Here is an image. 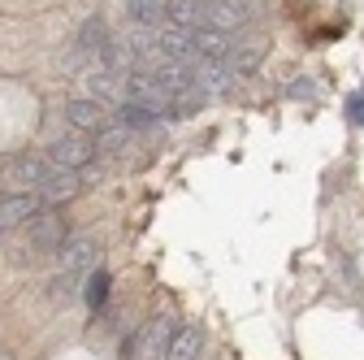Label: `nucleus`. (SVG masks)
I'll use <instances>...</instances> for the list:
<instances>
[{
  "instance_id": "obj_13",
  "label": "nucleus",
  "mask_w": 364,
  "mask_h": 360,
  "mask_svg": "<svg viewBox=\"0 0 364 360\" xmlns=\"http://www.w3.org/2000/svg\"><path fill=\"white\" fill-rule=\"evenodd\" d=\"M109 287H113V278L105 274V269H96V274H87L82 300H87V308H91V312H100V308L109 304Z\"/></svg>"
},
{
  "instance_id": "obj_15",
  "label": "nucleus",
  "mask_w": 364,
  "mask_h": 360,
  "mask_svg": "<svg viewBox=\"0 0 364 360\" xmlns=\"http://www.w3.org/2000/svg\"><path fill=\"white\" fill-rule=\"evenodd\" d=\"M347 122L351 126H364V96H351L347 100Z\"/></svg>"
},
{
  "instance_id": "obj_4",
  "label": "nucleus",
  "mask_w": 364,
  "mask_h": 360,
  "mask_svg": "<svg viewBox=\"0 0 364 360\" xmlns=\"http://www.w3.org/2000/svg\"><path fill=\"white\" fill-rule=\"evenodd\" d=\"M57 265H61V274H70V278L96 274V265H100V243L91 239V235H70V243L57 252Z\"/></svg>"
},
{
  "instance_id": "obj_10",
  "label": "nucleus",
  "mask_w": 364,
  "mask_h": 360,
  "mask_svg": "<svg viewBox=\"0 0 364 360\" xmlns=\"http://www.w3.org/2000/svg\"><path fill=\"white\" fill-rule=\"evenodd\" d=\"M169 113H161V109H148V105H117L113 109V122L117 126H126V130H152V126H161Z\"/></svg>"
},
{
  "instance_id": "obj_11",
  "label": "nucleus",
  "mask_w": 364,
  "mask_h": 360,
  "mask_svg": "<svg viewBox=\"0 0 364 360\" xmlns=\"http://www.w3.org/2000/svg\"><path fill=\"white\" fill-rule=\"evenodd\" d=\"M165 360H204V330L200 326H182L165 351Z\"/></svg>"
},
{
  "instance_id": "obj_2",
  "label": "nucleus",
  "mask_w": 364,
  "mask_h": 360,
  "mask_svg": "<svg viewBox=\"0 0 364 360\" xmlns=\"http://www.w3.org/2000/svg\"><path fill=\"white\" fill-rule=\"evenodd\" d=\"M260 5H247V0H204V26L221 31V35H235L239 26H247L256 18Z\"/></svg>"
},
{
  "instance_id": "obj_8",
  "label": "nucleus",
  "mask_w": 364,
  "mask_h": 360,
  "mask_svg": "<svg viewBox=\"0 0 364 360\" xmlns=\"http://www.w3.org/2000/svg\"><path fill=\"white\" fill-rule=\"evenodd\" d=\"M35 213H43V200H39V196H31V191L5 196V200H0V235H9V231L26 226Z\"/></svg>"
},
{
  "instance_id": "obj_3",
  "label": "nucleus",
  "mask_w": 364,
  "mask_h": 360,
  "mask_svg": "<svg viewBox=\"0 0 364 360\" xmlns=\"http://www.w3.org/2000/svg\"><path fill=\"white\" fill-rule=\"evenodd\" d=\"M43 157H48L57 169H70V174H78V169H87L91 161H96V148H91L87 144V134H57V139L48 144V152H43Z\"/></svg>"
},
{
  "instance_id": "obj_14",
  "label": "nucleus",
  "mask_w": 364,
  "mask_h": 360,
  "mask_svg": "<svg viewBox=\"0 0 364 360\" xmlns=\"http://www.w3.org/2000/svg\"><path fill=\"white\" fill-rule=\"evenodd\" d=\"M130 134H134V130H126V126L109 122V126L96 134V152H105V157H113V152H126V148H130Z\"/></svg>"
},
{
  "instance_id": "obj_5",
  "label": "nucleus",
  "mask_w": 364,
  "mask_h": 360,
  "mask_svg": "<svg viewBox=\"0 0 364 360\" xmlns=\"http://www.w3.org/2000/svg\"><path fill=\"white\" fill-rule=\"evenodd\" d=\"M26 235H31V248H35V252H61V248L70 243V235H65V221L57 217V208H43V213H35V217L26 221Z\"/></svg>"
},
{
  "instance_id": "obj_1",
  "label": "nucleus",
  "mask_w": 364,
  "mask_h": 360,
  "mask_svg": "<svg viewBox=\"0 0 364 360\" xmlns=\"http://www.w3.org/2000/svg\"><path fill=\"white\" fill-rule=\"evenodd\" d=\"M178 330L182 326H178L173 312H156V317L139 330V339L130 343V360H165V351H169V343H173Z\"/></svg>"
},
{
  "instance_id": "obj_6",
  "label": "nucleus",
  "mask_w": 364,
  "mask_h": 360,
  "mask_svg": "<svg viewBox=\"0 0 364 360\" xmlns=\"http://www.w3.org/2000/svg\"><path fill=\"white\" fill-rule=\"evenodd\" d=\"M65 126L74 130V134H100L109 122H113V113L105 109V105H96V100H87V96H78V100H70L65 109Z\"/></svg>"
},
{
  "instance_id": "obj_9",
  "label": "nucleus",
  "mask_w": 364,
  "mask_h": 360,
  "mask_svg": "<svg viewBox=\"0 0 364 360\" xmlns=\"http://www.w3.org/2000/svg\"><path fill=\"white\" fill-rule=\"evenodd\" d=\"M126 18L144 31H165L169 26V0H130Z\"/></svg>"
},
{
  "instance_id": "obj_12",
  "label": "nucleus",
  "mask_w": 364,
  "mask_h": 360,
  "mask_svg": "<svg viewBox=\"0 0 364 360\" xmlns=\"http://www.w3.org/2000/svg\"><path fill=\"white\" fill-rule=\"evenodd\" d=\"M78 174H70V169H57V178L48 187L39 191V200H43V208H53V204H61V200H70V196H78Z\"/></svg>"
},
{
  "instance_id": "obj_7",
  "label": "nucleus",
  "mask_w": 364,
  "mask_h": 360,
  "mask_svg": "<svg viewBox=\"0 0 364 360\" xmlns=\"http://www.w3.org/2000/svg\"><path fill=\"white\" fill-rule=\"evenodd\" d=\"M57 178V165L48 161V157H18V161H9V183H22V187H31V196H39L43 187H48Z\"/></svg>"
}]
</instances>
